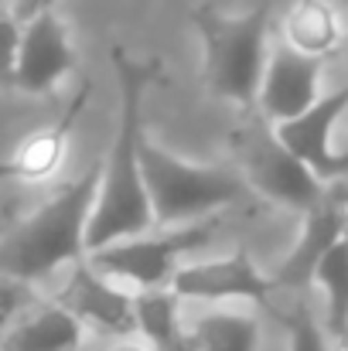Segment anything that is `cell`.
Returning a JSON list of instances; mask_svg holds the SVG:
<instances>
[{
    "mask_svg": "<svg viewBox=\"0 0 348 351\" xmlns=\"http://www.w3.org/2000/svg\"><path fill=\"white\" fill-rule=\"evenodd\" d=\"M103 184V160H93L72 184H65L51 202H45L27 222L0 242V276L38 283L58 266L89 256L86 235Z\"/></svg>",
    "mask_w": 348,
    "mask_h": 351,
    "instance_id": "cell-2",
    "label": "cell"
},
{
    "mask_svg": "<svg viewBox=\"0 0 348 351\" xmlns=\"http://www.w3.org/2000/svg\"><path fill=\"white\" fill-rule=\"evenodd\" d=\"M110 351H147V348L137 345V341H123V345H116V348H110Z\"/></svg>",
    "mask_w": 348,
    "mask_h": 351,
    "instance_id": "cell-24",
    "label": "cell"
},
{
    "mask_svg": "<svg viewBox=\"0 0 348 351\" xmlns=\"http://www.w3.org/2000/svg\"><path fill=\"white\" fill-rule=\"evenodd\" d=\"M338 351H348V331L342 335V338H338Z\"/></svg>",
    "mask_w": 348,
    "mask_h": 351,
    "instance_id": "cell-25",
    "label": "cell"
},
{
    "mask_svg": "<svg viewBox=\"0 0 348 351\" xmlns=\"http://www.w3.org/2000/svg\"><path fill=\"white\" fill-rule=\"evenodd\" d=\"M328 195L342 205V208H348V178H342V181H335V184H328Z\"/></svg>",
    "mask_w": 348,
    "mask_h": 351,
    "instance_id": "cell-23",
    "label": "cell"
},
{
    "mask_svg": "<svg viewBox=\"0 0 348 351\" xmlns=\"http://www.w3.org/2000/svg\"><path fill=\"white\" fill-rule=\"evenodd\" d=\"M93 96V82L82 79L76 96L65 103L62 117L41 130H34L31 136H24L10 157L0 160V178L7 181H24V184H41V181H51L65 160V150H69V136L76 130V123L82 117L86 103Z\"/></svg>",
    "mask_w": 348,
    "mask_h": 351,
    "instance_id": "cell-12",
    "label": "cell"
},
{
    "mask_svg": "<svg viewBox=\"0 0 348 351\" xmlns=\"http://www.w3.org/2000/svg\"><path fill=\"white\" fill-rule=\"evenodd\" d=\"M280 41L311 58H335L345 41L338 10L328 0H294L280 21Z\"/></svg>",
    "mask_w": 348,
    "mask_h": 351,
    "instance_id": "cell-15",
    "label": "cell"
},
{
    "mask_svg": "<svg viewBox=\"0 0 348 351\" xmlns=\"http://www.w3.org/2000/svg\"><path fill=\"white\" fill-rule=\"evenodd\" d=\"M314 283L325 290V304H328L325 328H328V335L338 341L348 331V239H342V242L318 263Z\"/></svg>",
    "mask_w": 348,
    "mask_h": 351,
    "instance_id": "cell-18",
    "label": "cell"
},
{
    "mask_svg": "<svg viewBox=\"0 0 348 351\" xmlns=\"http://www.w3.org/2000/svg\"><path fill=\"white\" fill-rule=\"evenodd\" d=\"M110 58H113V72L119 82V126H116L110 160H103V184H100L96 208L89 219V235H86L89 252L143 235L157 226L147 181H143L140 147H143V96L161 79V62L157 58L137 62L126 55L123 45H113Z\"/></svg>",
    "mask_w": 348,
    "mask_h": 351,
    "instance_id": "cell-1",
    "label": "cell"
},
{
    "mask_svg": "<svg viewBox=\"0 0 348 351\" xmlns=\"http://www.w3.org/2000/svg\"><path fill=\"white\" fill-rule=\"evenodd\" d=\"M270 3L246 14H222L212 3H198L192 21L202 38L205 89L239 106H256L263 72L270 62Z\"/></svg>",
    "mask_w": 348,
    "mask_h": 351,
    "instance_id": "cell-3",
    "label": "cell"
},
{
    "mask_svg": "<svg viewBox=\"0 0 348 351\" xmlns=\"http://www.w3.org/2000/svg\"><path fill=\"white\" fill-rule=\"evenodd\" d=\"M192 351H256L259 321L242 311H209L188 331Z\"/></svg>",
    "mask_w": 348,
    "mask_h": 351,
    "instance_id": "cell-17",
    "label": "cell"
},
{
    "mask_svg": "<svg viewBox=\"0 0 348 351\" xmlns=\"http://www.w3.org/2000/svg\"><path fill=\"white\" fill-rule=\"evenodd\" d=\"M219 226H222V219L209 215V219H195V222H185L178 229H167V232L157 235H133V239H123V242H113L106 249L89 252V263L96 269H103L106 276L123 280L137 290L167 287L171 276L181 269L178 259L185 252L202 249L209 239H216Z\"/></svg>",
    "mask_w": 348,
    "mask_h": 351,
    "instance_id": "cell-5",
    "label": "cell"
},
{
    "mask_svg": "<svg viewBox=\"0 0 348 351\" xmlns=\"http://www.w3.org/2000/svg\"><path fill=\"white\" fill-rule=\"evenodd\" d=\"M140 164L157 226H185L195 219L219 215L246 191V178L222 167L185 164L147 140L140 147Z\"/></svg>",
    "mask_w": 348,
    "mask_h": 351,
    "instance_id": "cell-4",
    "label": "cell"
},
{
    "mask_svg": "<svg viewBox=\"0 0 348 351\" xmlns=\"http://www.w3.org/2000/svg\"><path fill=\"white\" fill-rule=\"evenodd\" d=\"M76 65L79 62H76L69 27L48 7V10H38L34 17H27V24H24L17 69H14L10 86H17L21 93L41 96V93H51L65 75H72Z\"/></svg>",
    "mask_w": 348,
    "mask_h": 351,
    "instance_id": "cell-10",
    "label": "cell"
},
{
    "mask_svg": "<svg viewBox=\"0 0 348 351\" xmlns=\"http://www.w3.org/2000/svg\"><path fill=\"white\" fill-rule=\"evenodd\" d=\"M348 113V86L335 89V93H325L311 110H304L301 117L287 119V123H277L273 133L277 140L297 157L304 160L325 184H335L348 178V154H338L332 147V136H335V126L338 119Z\"/></svg>",
    "mask_w": 348,
    "mask_h": 351,
    "instance_id": "cell-9",
    "label": "cell"
},
{
    "mask_svg": "<svg viewBox=\"0 0 348 351\" xmlns=\"http://www.w3.org/2000/svg\"><path fill=\"white\" fill-rule=\"evenodd\" d=\"M27 300H31V283L14 280V276H0V338L14 328V321L27 307Z\"/></svg>",
    "mask_w": 348,
    "mask_h": 351,
    "instance_id": "cell-20",
    "label": "cell"
},
{
    "mask_svg": "<svg viewBox=\"0 0 348 351\" xmlns=\"http://www.w3.org/2000/svg\"><path fill=\"white\" fill-rule=\"evenodd\" d=\"M321 72H325L321 58L301 55L283 41L273 45L266 72H263L256 110L273 126L301 117L304 110H311L321 99Z\"/></svg>",
    "mask_w": 348,
    "mask_h": 351,
    "instance_id": "cell-11",
    "label": "cell"
},
{
    "mask_svg": "<svg viewBox=\"0 0 348 351\" xmlns=\"http://www.w3.org/2000/svg\"><path fill=\"white\" fill-rule=\"evenodd\" d=\"M242 178L263 198L280 202V205H290L297 212L314 208L328 195V184L304 160H297L277 140L273 130H270V136L266 133L242 136Z\"/></svg>",
    "mask_w": 348,
    "mask_h": 351,
    "instance_id": "cell-6",
    "label": "cell"
},
{
    "mask_svg": "<svg viewBox=\"0 0 348 351\" xmlns=\"http://www.w3.org/2000/svg\"><path fill=\"white\" fill-rule=\"evenodd\" d=\"M48 7H55V0H24V3L17 7V17L27 21V17H34L38 10H48Z\"/></svg>",
    "mask_w": 348,
    "mask_h": 351,
    "instance_id": "cell-22",
    "label": "cell"
},
{
    "mask_svg": "<svg viewBox=\"0 0 348 351\" xmlns=\"http://www.w3.org/2000/svg\"><path fill=\"white\" fill-rule=\"evenodd\" d=\"M345 239H348V226H345Z\"/></svg>",
    "mask_w": 348,
    "mask_h": 351,
    "instance_id": "cell-27",
    "label": "cell"
},
{
    "mask_svg": "<svg viewBox=\"0 0 348 351\" xmlns=\"http://www.w3.org/2000/svg\"><path fill=\"white\" fill-rule=\"evenodd\" d=\"M283 324H287V345H290V351H335L328 328H321L314 321V314H311L304 297L283 314Z\"/></svg>",
    "mask_w": 348,
    "mask_h": 351,
    "instance_id": "cell-19",
    "label": "cell"
},
{
    "mask_svg": "<svg viewBox=\"0 0 348 351\" xmlns=\"http://www.w3.org/2000/svg\"><path fill=\"white\" fill-rule=\"evenodd\" d=\"M82 328L86 324L51 297L14 321V328L0 338V351H79Z\"/></svg>",
    "mask_w": 348,
    "mask_h": 351,
    "instance_id": "cell-14",
    "label": "cell"
},
{
    "mask_svg": "<svg viewBox=\"0 0 348 351\" xmlns=\"http://www.w3.org/2000/svg\"><path fill=\"white\" fill-rule=\"evenodd\" d=\"M167 287L181 300H198V304H226V300L266 304V297L277 290V280L263 276L246 249H235L229 256H219L209 263L181 266Z\"/></svg>",
    "mask_w": 348,
    "mask_h": 351,
    "instance_id": "cell-8",
    "label": "cell"
},
{
    "mask_svg": "<svg viewBox=\"0 0 348 351\" xmlns=\"http://www.w3.org/2000/svg\"><path fill=\"white\" fill-rule=\"evenodd\" d=\"M181 297L171 287H154L137 293V335L154 351H192L188 331L178 317Z\"/></svg>",
    "mask_w": 348,
    "mask_h": 351,
    "instance_id": "cell-16",
    "label": "cell"
},
{
    "mask_svg": "<svg viewBox=\"0 0 348 351\" xmlns=\"http://www.w3.org/2000/svg\"><path fill=\"white\" fill-rule=\"evenodd\" d=\"M55 300L69 307L82 324L96 328L100 335H110V338L137 335V293H126L123 287H116L113 276L96 269L89 256L72 263V273L55 293Z\"/></svg>",
    "mask_w": 348,
    "mask_h": 351,
    "instance_id": "cell-7",
    "label": "cell"
},
{
    "mask_svg": "<svg viewBox=\"0 0 348 351\" xmlns=\"http://www.w3.org/2000/svg\"><path fill=\"white\" fill-rule=\"evenodd\" d=\"M21 3H24V0H21ZM21 3H17V7H21Z\"/></svg>",
    "mask_w": 348,
    "mask_h": 351,
    "instance_id": "cell-28",
    "label": "cell"
},
{
    "mask_svg": "<svg viewBox=\"0 0 348 351\" xmlns=\"http://www.w3.org/2000/svg\"><path fill=\"white\" fill-rule=\"evenodd\" d=\"M345 226H348V208H342L332 195H325L314 208L304 212V229L297 245L287 252V259L280 263L277 269V287H287V290H308L314 283V273H318V263L345 239Z\"/></svg>",
    "mask_w": 348,
    "mask_h": 351,
    "instance_id": "cell-13",
    "label": "cell"
},
{
    "mask_svg": "<svg viewBox=\"0 0 348 351\" xmlns=\"http://www.w3.org/2000/svg\"><path fill=\"white\" fill-rule=\"evenodd\" d=\"M21 17L14 14H0V82H10L14 79V69H17V51H21Z\"/></svg>",
    "mask_w": 348,
    "mask_h": 351,
    "instance_id": "cell-21",
    "label": "cell"
},
{
    "mask_svg": "<svg viewBox=\"0 0 348 351\" xmlns=\"http://www.w3.org/2000/svg\"><path fill=\"white\" fill-rule=\"evenodd\" d=\"M10 3H21V0H0V7H10Z\"/></svg>",
    "mask_w": 348,
    "mask_h": 351,
    "instance_id": "cell-26",
    "label": "cell"
}]
</instances>
